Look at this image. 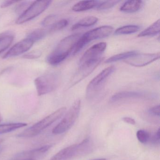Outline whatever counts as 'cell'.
Here are the masks:
<instances>
[{"instance_id": "obj_34", "label": "cell", "mask_w": 160, "mask_h": 160, "mask_svg": "<svg viewBox=\"0 0 160 160\" xmlns=\"http://www.w3.org/2000/svg\"><path fill=\"white\" fill-rule=\"evenodd\" d=\"M13 160H36L33 159H16Z\"/></svg>"}, {"instance_id": "obj_16", "label": "cell", "mask_w": 160, "mask_h": 160, "mask_svg": "<svg viewBox=\"0 0 160 160\" xmlns=\"http://www.w3.org/2000/svg\"><path fill=\"white\" fill-rule=\"evenodd\" d=\"M101 2L98 1H81L75 4L72 10L75 12H82L93 9L99 5Z\"/></svg>"}, {"instance_id": "obj_17", "label": "cell", "mask_w": 160, "mask_h": 160, "mask_svg": "<svg viewBox=\"0 0 160 160\" xmlns=\"http://www.w3.org/2000/svg\"><path fill=\"white\" fill-rule=\"evenodd\" d=\"M14 39V34L12 32L6 31L0 33V53L7 49Z\"/></svg>"}, {"instance_id": "obj_20", "label": "cell", "mask_w": 160, "mask_h": 160, "mask_svg": "<svg viewBox=\"0 0 160 160\" xmlns=\"http://www.w3.org/2000/svg\"><path fill=\"white\" fill-rule=\"evenodd\" d=\"M27 125V123L24 122H14L0 124V134L11 132L17 129L25 127Z\"/></svg>"}, {"instance_id": "obj_11", "label": "cell", "mask_w": 160, "mask_h": 160, "mask_svg": "<svg viewBox=\"0 0 160 160\" xmlns=\"http://www.w3.org/2000/svg\"><path fill=\"white\" fill-rule=\"evenodd\" d=\"M107 48L105 42H100L96 44L87 50L80 59V64L92 61L102 58V53Z\"/></svg>"}, {"instance_id": "obj_27", "label": "cell", "mask_w": 160, "mask_h": 160, "mask_svg": "<svg viewBox=\"0 0 160 160\" xmlns=\"http://www.w3.org/2000/svg\"><path fill=\"white\" fill-rule=\"evenodd\" d=\"M32 2L30 1H23L20 2L19 4H18L17 6L16 7V12L18 14H20L21 15L28 8L29 6L32 4Z\"/></svg>"}, {"instance_id": "obj_31", "label": "cell", "mask_w": 160, "mask_h": 160, "mask_svg": "<svg viewBox=\"0 0 160 160\" xmlns=\"http://www.w3.org/2000/svg\"><path fill=\"white\" fill-rule=\"evenodd\" d=\"M17 1H5L3 2L1 5V8H6L7 7L12 5V4H14V3H16Z\"/></svg>"}, {"instance_id": "obj_8", "label": "cell", "mask_w": 160, "mask_h": 160, "mask_svg": "<svg viewBox=\"0 0 160 160\" xmlns=\"http://www.w3.org/2000/svg\"><path fill=\"white\" fill-rule=\"evenodd\" d=\"M103 59V58H101L92 61L80 64L79 68L71 78L70 81L71 87L75 86L88 76L100 65Z\"/></svg>"}, {"instance_id": "obj_25", "label": "cell", "mask_w": 160, "mask_h": 160, "mask_svg": "<svg viewBox=\"0 0 160 160\" xmlns=\"http://www.w3.org/2000/svg\"><path fill=\"white\" fill-rule=\"evenodd\" d=\"M119 1H108L101 2L99 5L97 6V10L103 11L111 9L117 5Z\"/></svg>"}, {"instance_id": "obj_13", "label": "cell", "mask_w": 160, "mask_h": 160, "mask_svg": "<svg viewBox=\"0 0 160 160\" xmlns=\"http://www.w3.org/2000/svg\"><path fill=\"white\" fill-rule=\"evenodd\" d=\"M52 146L51 145H45L39 148L33 149L31 150L23 152L18 153L16 157L17 159H34V157L42 155L48 151ZM35 160V159H34Z\"/></svg>"}, {"instance_id": "obj_28", "label": "cell", "mask_w": 160, "mask_h": 160, "mask_svg": "<svg viewBox=\"0 0 160 160\" xmlns=\"http://www.w3.org/2000/svg\"><path fill=\"white\" fill-rule=\"evenodd\" d=\"M57 18L56 15H49L42 22V25L44 27H50L55 22Z\"/></svg>"}, {"instance_id": "obj_7", "label": "cell", "mask_w": 160, "mask_h": 160, "mask_svg": "<svg viewBox=\"0 0 160 160\" xmlns=\"http://www.w3.org/2000/svg\"><path fill=\"white\" fill-rule=\"evenodd\" d=\"M115 70L114 66H109L102 71L89 82L86 91L88 98H92L100 90L101 87H102L107 78L114 72Z\"/></svg>"}, {"instance_id": "obj_15", "label": "cell", "mask_w": 160, "mask_h": 160, "mask_svg": "<svg viewBox=\"0 0 160 160\" xmlns=\"http://www.w3.org/2000/svg\"><path fill=\"white\" fill-rule=\"evenodd\" d=\"M143 4L142 1H127L122 5L120 10L129 13L136 12L142 8Z\"/></svg>"}, {"instance_id": "obj_1", "label": "cell", "mask_w": 160, "mask_h": 160, "mask_svg": "<svg viewBox=\"0 0 160 160\" xmlns=\"http://www.w3.org/2000/svg\"><path fill=\"white\" fill-rule=\"evenodd\" d=\"M81 33H75L63 38L47 58V62L51 65H57L63 61L73 52Z\"/></svg>"}, {"instance_id": "obj_4", "label": "cell", "mask_w": 160, "mask_h": 160, "mask_svg": "<svg viewBox=\"0 0 160 160\" xmlns=\"http://www.w3.org/2000/svg\"><path fill=\"white\" fill-rule=\"evenodd\" d=\"M80 108L81 101L78 99L73 103L60 122L54 127L52 133L56 135L61 134L71 129L79 116Z\"/></svg>"}, {"instance_id": "obj_18", "label": "cell", "mask_w": 160, "mask_h": 160, "mask_svg": "<svg viewBox=\"0 0 160 160\" xmlns=\"http://www.w3.org/2000/svg\"><path fill=\"white\" fill-rule=\"evenodd\" d=\"M98 18L94 16H88L82 18L72 27V30H76L81 28H88L95 25Z\"/></svg>"}, {"instance_id": "obj_19", "label": "cell", "mask_w": 160, "mask_h": 160, "mask_svg": "<svg viewBox=\"0 0 160 160\" xmlns=\"http://www.w3.org/2000/svg\"><path fill=\"white\" fill-rule=\"evenodd\" d=\"M160 19L154 22L150 26L144 30L138 35V37H147L152 36L159 34L160 32Z\"/></svg>"}, {"instance_id": "obj_6", "label": "cell", "mask_w": 160, "mask_h": 160, "mask_svg": "<svg viewBox=\"0 0 160 160\" xmlns=\"http://www.w3.org/2000/svg\"><path fill=\"white\" fill-rule=\"evenodd\" d=\"M51 2V1L33 2L28 8L18 17L16 23L20 25L34 19L44 12Z\"/></svg>"}, {"instance_id": "obj_32", "label": "cell", "mask_w": 160, "mask_h": 160, "mask_svg": "<svg viewBox=\"0 0 160 160\" xmlns=\"http://www.w3.org/2000/svg\"><path fill=\"white\" fill-rule=\"evenodd\" d=\"M152 142L153 143H156V144L159 143L160 142V129H158V131L153 136V138H152Z\"/></svg>"}, {"instance_id": "obj_2", "label": "cell", "mask_w": 160, "mask_h": 160, "mask_svg": "<svg viewBox=\"0 0 160 160\" xmlns=\"http://www.w3.org/2000/svg\"><path fill=\"white\" fill-rule=\"evenodd\" d=\"M66 111L65 107L59 108L52 114L18 134V136L20 138H32L36 136L61 118Z\"/></svg>"}, {"instance_id": "obj_10", "label": "cell", "mask_w": 160, "mask_h": 160, "mask_svg": "<svg viewBox=\"0 0 160 160\" xmlns=\"http://www.w3.org/2000/svg\"><path fill=\"white\" fill-rule=\"evenodd\" d=\"M113 27L109 26H102L87 32L81 38L87 44L92 41L108 37L113 32Z\"/></svg>"}, {"instance_id": "obj_37", "label": "cell", "mask_w": 160, "mask_h": 160, "mask_svg": "<svg viewBox=\"0 0 160 160\" xmlns=\"http://www.w3.org/2000/svg\"><path fill=\"white\" fill-rule=\"evenodd\" d=\"M2 117L1 114V113H0V122L2 121Z\"/></svg>"}, {"instance_id": "obj_29", "label": "cell", "mask_w": 160, "mask_h": 160, "mask_svg": "<svg viewBox=\"0 0 160 160\" xmlns=\"http://www.w3.org/2000/svg\"><path fill=\"white\" fill-rule=\"evenodd\" d=\"M41 55H42V53L40 51L35 50L25 54L23 56V58L28 59H34L40 58Z\"/></svg>"}, {"instance_id": "obj_21", "label": "cell", "mask_w": 160, "mask_h": 160, "mask_svg": "<svg viewBox=\"0 0 160 160\" xmlns=\"http://www.w3.org/2000/svg\"><path fill=\"white\" fill-rule=\"evenodd\" d=\"M137 53V52L136 51H131L117 54L108 59L107 60H106L105 63H112V62H116L121 60L124 61L133 55H135Z\"/></svg>"}, {"instance_id": "obj_36", "label": "cell", "mask_w": 160, "mask_h": 160, "mask_svg": "<svg viewBox=\"0 0 160 160\" xmlns=\"http://www.w3.org/2000/svg\"><path fill=\"white\" fill-rule=\"evenodd\" d=\"M3 139H2V138H0V144H1L3 142Z\"/></svg>"}, {"instance_id": "obj_14", "label": "cell", "mask_w": 160, "mask_h": 160, "mask_svg": "<svg viewBox=\"0 0 160 160\" xmlns=\"http://www.w3.org/2000/svg\"><path fill=\"white\" fill-rule=\"evenodd\" d=\"M143 96L144 94L138 92L125 91L118 92L113 95L110 99V101L112 102H114L125 99L141 98Z\"/></svg>"}, {"instance_id": "obj_5", "label": "cell", "mask_w": 160, "mask_h": 160, "mask_svg": "<svg viewBox=\"0 0 160 160\" xmlns=\"http://www.w3.org/2000/svg\"><path fill=\"white\" fill-rule=\"evenodd\" d=\"M58 77L57 74L50 73L37 77L34 84L39 96L52 92L56 89L58 84Z\"/></svg>"}, {"instance_id": "obj_12", "label": "cell", "mask_w": 160, "mask_h": 160, "mask_svg": "<svg viewBox=\"0 0 160 160\" xmlns=\"http://www.w3.org/2000/svg\"><path fill=\"white\" fill-rule=\"evenodd\" d=\"M34 43L32 40L27 37L12 47L2 58L3 59L9 58L26 53L32 47Z\"/></svg>"}, {"instance_id": "obj_23", "label": "cell", "mask_w": 160, "mask_h": 160, "mask_svg": "<svg viewBox=\"0 0 160 160\" xmlns=\"http://www.w3.org/2000/svg\"><path fill=\"white\" fill-rule=\"evenodd\" d=\"M47 31L44 29H36L29 33L27 38H29L35 43L37 41L42 40L46 35Z\"/></svg>"}, {"instance_id": "obj_26", "label": "cell", "mask_w": 160, "mask_h": 160, "mask_svg": "<svg viewBox=\"0 0 160 160\" xmlns=\"http://www.w3.org/2000/svg\"><path fill=\"white\" fill-rule=\"evenodd\" d=\"M136 136L138 141L143 144L148 143L150 139V135L145 130H138L137 132Z\"/></svg>"}, {"instance_id": "obj_30", "label": "cell", "mask_w": 160, "mask_h": 160, "mask_svg": "<svg viewBox=\"0 0 160 160\" xmlns=\"http://www.w3.org/2000/svg\"><path fill=\"white\" fill-rule=\"evenodd\" d=\"M149 112L153 116L159 117L160 114V105H158L155 106L151 108L149 110Z\"/></svg>"}, {"instance_id": "obj_35", "label": "cell", "mask_w": 160, "mask_h": 160, "mask_svg": "<svg viewBox=\"0 0 160 160\" xmlns=\"http://www.w3.org/2000/svg\"><path fill=\"white\" fill-rule=\"evenodd\" d=\"M106 160V159L105 158H99V159H94V160Z\"/></svg>"}, {"instance_id": "obj_9", "label": "cell", "mask_w": 160, "mask_h": 160, "mask_svg": "<svg viewBox=\"0 0 160 160\" xmlns=\"http://www.w3.org/2000/svg\"><path fill=\"white\" fill-rule=\"evenodd\" d=\"M160 53L138 54L124 61L129 65L136 67H141L150 64L160 58Z\"/></svg>"}, {"instance_id": "obj_3", "label": "cell", "mask_w": 160, "mask_h": 160, "mask_svg": "<svg viewBox=\"0 0 160 160\" xmlns=\"http://www.w3.org/2000/svg\"><path fill=\"white\" fill-rule=\"evenodd\" d=\"M92 144L89 139H85L79 144L71 145L61 150L49 160H70L84 155L91 150Z\"/></svg>"}, {"instance_id": "obj_33", "label": "cell", "mask_w": 160, "mask_h": 160, "mask_svg": "<svg viewBox=\"0 0 160 160\" xmlns=\"http://www.w3.org/2000/svg\"><path fill=\"white\" fill-rule=\"evenodd\" d=\"M122 120L124 122L129 123V124H132V125H135L136 123L135 120L132 118H129V117H124L122 118Z\"/></svg>"}, {"instance_id": "obj_22", "label": "cell", "mask_w": 160, "mask_h": 160, "mask_svg": "<svg viewBox=\"0 0 160 160\" xmlns=\"http://www.w3.org/2000/svg\"><path fill=\"white\" fill-rule=\"evenodd\" d=\"M140 28L136 25H128L117 29L115 32L116 35H126L135 33L139 30Z\"/></svg>"}, {"instance_id": "obj_24", "label": "cell", "mask_w": 160, "mask_h": 160, "mask_svg": "<svg viewBox=\"0 0 160 160\" xmlns=\"http://www.w3.org/2000/svg\"><path fill=\"white\" fill-rule=\"evenodd\" d=\"M69 22L66 19H62L59 21H56L51 27L49 28L50 32H56L63 29L68 26Z\"/></svg>"}]
</instances>
